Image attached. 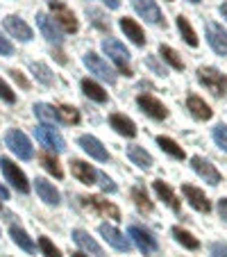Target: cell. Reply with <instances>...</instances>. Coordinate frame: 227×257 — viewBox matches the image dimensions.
Masks as SVG:
<instances>
[{
  "label": "cell",
  "instance_id": "obj_1",
  "mask_svg": "<svg viewBox=\"0 0 227 257\" xmlns=\"http://www.w3.org/2000/svg\"><path fill=\"white\" fill-rule=\"evenodd\" d=\"M198 80L204 89H209V91L213 93V96L222 98L227 93V75L220 71H216V68H209V66L198 68Z\"/></svg>",
  "mask_w": 227,
  "mask_h": 257
},
{
  "label": "cell",
  "instance_id": "obj_2",
  "mask_svg": "<svg viewBox=\"0 0 227 257\" xmlns=\"http://www.w3.org/2000/svg\"><path fill=\"white\" fill-rule=\"evenodd\" d=\"M102 50H105L107 55H109V59L118 66V71L123 73V75H127L130 78L132 75V68L127 66V62H130V53H127V48L121 44V41L116 39H105L102 41Z\"/></svg>",
  "mask_w": 227,
  "mask_h": 257
},
{
  "label": "cell",
  "instance_id": "obj_3",
  "mask_svg": "<svg viewBox=\"0 0 227 257\" xmlns=\"http://www.w3.org/2000/svg\"><path fill=\"white\" fill-rule=\"evenodd\" d=\"M5 141H7V146H10V151L14 153L19 160H32V155H34L32 144H30V139L21 130H10Z\"/></svg>",
  "mask_w": 227,
  "mask_h": 257
},
{
  "label": "cell",
  "instance_id": "obj_4",
  "mask_svg": "<svg viewBox=\"0 0 227 257\" xmlns=\"http://www.w3.org/2000/svg\"><path fill=\"white\" fill-rule=\"evenodd\" d=\"M34 135H37V141H41V146H46L48 151H55V153H62L66 151V144H64V137L59 135L55 127L50 125H39L34 127Z\"/></svg>",
  "mask_w": 227,
  "mask_h": 257
},
{
  "label": "cell",
  "instance_id": "obj_5",
  "mask_svg": "<svg viewBox=\"0 0 227 257\" xmlns=\"http://www.w3.org/2000/svg\"><path fill=\"white\" fill-rule=\"evenodd\" d=\"M0 169H3V173H5L7 182H12V185H14L21 194H28V191H30V182H28V178H25V173L14 164V162L7 160V157H3V160H0Z\"/></svg>",
  "mask_w": 227,
  "mask_h": 257
},
{
  "label": "cell",
  "instance_id": "obj_6",
  "mask_svg": "<svg viewBox=\"0 0 227 257\" xmlns=\"http://www.w3.org/2000/svg\"><path fill=\"white\" fill-rule=\"evenodd\" d=\"M37 25H39V30L44 32V37L50 41V44H57L59 46L64 41V30L59 28V23L53 19V16L39 12V14H37Z\"/></svg>",
  "mask_w": 227,
  "mask_h": 257
},
{
  "label": "cell",
  "instance_id": "obj_7",
  "mask_svg": "<svg viewBox=\"0 0 227 257\" xmlns=\"http://www.w3.org/2000/svg\"><path fill=\"white\" fill-rule=\"evenodd\" d=\"M136 102H139L141 112L148 114L150 118H155V121H164L166 116H168V109H166L164 105H161L159 100H157L155 96H148V93H141L139 98H136Z\"/></svg>",
  "mask_w": 227,
  "mask_h": 257
},
{
  "label": "cell",
  "instance_id": "obj_8",
  "mask_svg": "<svg viewBox=\"0 0 227 257\" xmlns=\"http://www.w3.org/2000/svg\"><path fill=\"white\" fill-rule=\"evenodd\" d=\"M207 41L211 46L213 53L227 57V30L218 23H209L207 25Z\"/></svg>",
  "mask_w": 227,
  "mask_h": 257
},
{
  "label": "cell",
  "instance_id": "obj_9",
  "mask_svg": "<svg viewBox=\"0 0 227 257\" xmlns=\"http://www.w3.org/2000/svg\"><path fill=\"white\" fill-rule=\"evenodd\" d=\"M132 5H134L136 14H139L141 19H145L148 23H152V25L164 23V16H161V12H159L155 0H132Z\"/></svg>",
  "mask_w": 227,
  "mask_h": 257
},
{
  "label": "cell",
  "instance_id": "obj_10",
  "mask_svg": "<svg viewBox=\"0 0 227 257\" xmlns=\"http://www.w3.org/2000/svg\"><path fill=\"white\" fill-rule=\"evenodd\" d=\"M84 64H87V66L91 68V73H96L100 80H105V82H109V84L116 82V73L111 71L109 64L102 62L96 53H87V55H84Z\"/></svg>",
  "mask_w": 227,
  "mask_h": 257
},
{
  "label": "cell",
  "instance_id": "obj_11",
  "mask_svg": "<svg viewBox=\"0 0 227 257\" xmlns=\"http://www.w3.org/2000/svg\"><path fill=\"white\" fill-rule=\"evenodd\" d=\"M100 234L105 237V241L109 243L111 248H116V250H121V252H130V239L125 237L123 232H118L114 225H109V223H102L100 225Z\"/></svg>",
  "mask_w": 227,
  "mask_h": 257
},
{
  "label": "cell",
  "instance_id": "obj_12",
  "mask_svg": "<svg viewBox=\"0 0 227 257\" xmlns=\"http://www.w3.org/2000/svg\"><path fill=\"white\" fill-rule=\"evenodd\" d=\"M130 237H132V241L139 246V250L145 252V255L157 250V239L152 237L148 230L141 228V225H130Z\"/></svg>",
  "mask_w": 227,
  "mask_h": 257
},
{
  "label": "cell",
  "instance_id": "obj_13",
  "mask_svg": "<svg viewBox=\"0 0 227 257\" xmlns=\"http://www.w3.org/2000/svg\"><path fill=\"white\" fill-rule=\"evenodd\" d=\"M50 7H53V19L57 21L59 28H62L64 32H78V19H75V14H73L64 3H59V5H50Z\"/></svg>",
  "mask_w": 227,
  "mask_h": 257
},
{
  "label": "cell",
  "instance_id": "obj_14",
  "mask_svg": "<svg viewBox=\"0 0 227 257\" xmlns=\"http://www.w3.org/2000/svg\"><path fill=\"white\" fill-rule=\"evenodd\" d=\"M191 166H193V171L207 182V185H218V182H220V173H218V169L213 164H209L207 160L193 157V160H191Z\"/></svg>",
  "mask_w": 227,
  "mask_h": 257
},
{
  "label": "cell",
  "instance_id": "obj_15",
  "mask_svg": "<svg viewBox=\"0 0 227 257\" xmlns=\"http://www.w3.org/2000/svg\"><path fill=\"white\" fill-rule=\"evenodd\" d=\"M71 171H73V175L82 182V185H96L98 171L93 169L91 164H87V162H82V160H73L71 162Z\"/></svg>",
  "mask_w": 227,
  "mask_h": 257
},
{
  "label": "cell",
  "instance_id": "obj_16",
  "mask_svg": "<svg viewBox=\"0 0 227 257\" xmlns=\"http://www.w3.org/2000/svg\"><path fill=\"white\" fill-rule=\"evenodd\" d=\"M5 30L12 34V37H16L19 41H30L32 39V30H30V25L25 23V21H21L19 16H7L5 19Z\"/></svg>",
  "mask_w": 227,
  "mask_h": 257
},
{
  "label": "cell",
  "instance_id": "obj_17",
  "mask_svg": "<svg viewBox=\"0 0 227 257\" xmlns=\"http://www.w3.org/2000/svg\"><path fill=\"white\" fill-rule=\"evenodd\" d=\"M182 194L186 196L188 205H191L193 209H198V212H204V214H207L209 209H211V203L207 200V196H204L200 189H195V187L184 185V187H182Z\"/></svg>",
  "mask_w": 227,
  "mask_h": 257
},
{
  "label": "cell",
  "instance_id": "obj_18",
  "mask_svg": "<svg viewBox=\"0 0 227 257\" xmlns=\"http://www.w3.org/2000/svg\"><path fill=\"white\" fill-rule=\"evenodd\" d=\"M73 239L82 250H87L91 257H105V250L98 246L96 239H91V234L84 232V230H73Z\"/></svg>",
  "mask_w": 227,
  "mask_h": 257
},
{
  "label": "cell",
  "instance_id": "obj_19",
  "mask_svg": "<svg viewBox=\"0 0 227 257\" xmlns=\"http://www.w3.org/2000/svg\"><path fill=\"white\" fill-rule=\"evenodd\" d=\"M80 146H82L84 153H89L93 160H98V162H107V160H109V153L105 151V146H102L96 137H91V135L80 137Z\"/></svg>",
  "mask_w": 227,
  "mask_h": 257
},
{
  "label": "cell",
  "instance_id": "obj_20",
  "mask_svg": "<svg viewBox=\"0 0 227 257\" xmlns=\"http://www.w3.org/2000/svg\"><path fill=\"white\" fill-rule=\"evenodd\" d=\"M82 200L89 205V207H93L96 212H100V214H105V216L114 218V221H118V218H121V212H118V207H116V205H111L109 200H102V198H98V196L82 198Z\"/></svg>",
  "mask_w": 227,
  "mask_h": 257
},
{
  "label": "cell",
  "instance_id": "obj_21",
  "mask_svg": "<svg viewBox=\"0 0 227 257\" xmlns=\"http://www.w3.org/2000/svg\"><path fill=\"white\" fill-rule=\"evenodd\" d=\"M186 107H188V112H191V116L198 118V121H209V118H211V109H209V105L202 100V98L188 96Z\"/></svg>",
  "mask_w": 227,
  "mask_h": 257
},
{
  "label": "cell",
  "instance_id": "obj_22",
  "mask_svg": "<svg viewBox=\"0 0 227 257\" xmlns=\"http://www.w3.org/2000/svg\"><path fill=\"white\" fill-rule=\"evenodd\" d=\"M34 187H37V194L41 196V200H46L48 205H59V191L55 189V185H50L48 180L37 178Z\"/></svg>",
  "mask_w": 227,
  "mask_h": 257
},
{
  "label": "cell",
  "instance_id": "obj_23",
  "mask_svg": "<svg viewBox=\"0 0 227 257\" xmlns=\"http://www.w3.org/2000/svg\"><path fill=\"white\" fill-rule=\"evenodd\" d=\"M109 125L123 137H134L136 135V125L123 114H111L109 116Z\"/></svg>",
  "mask_w": 227,
  "mask_h": 257
},
{
  "label": "cell",
  "instance_id": "obj_24",
  "mask_svg": "<svg viewBox=\"0 0 227 257\" xmlns=\"http://www.w3.org/2000/svg\"><path fill=\"white\" fill-rule=\"evenodd\" d=\"M121 30L127 34V39H130L132 44H136V46H145L143 30H141L132 19H127V16H125V19H121Z\"/></svg>",
  "mask_w": 227,
  "mask_h": 257
},
{
  "label": "cell",
  "instance_id": "obj_25",
  "mask_svg": "<svg viewBox=\"0 0 227 257\" xmlns=\"http://www.w3.org/2000/svg\"><path fill=\"white\" fill-rule=\"evenodd\" d=\"M155 191H157V196H159L161 200H164L166 205H168L170 209H173V212H179V200H177V196L173 194V189H170L168 185H164V182H161V180H157L155 185Z\"/></svg>",
  "mask_w": 227,
  "mask_h": 257
},
{
  "label": "cell",
  "instance_id": "obj_26",
  "mask_svg": "<svg viewBox=\"0 0 227 257\" xmlns=\"http://www.w3.org/2000/svg\"><path fill=\"white\" fill-rule=\"evenodd\" d=\"M127 157L132 160V164H136L139 169H150L152 166V157L145 153V148L141 146H127Z\"/></svg>",
  "mask_w": 227,
  "mask_h": 257
},
{
  "label": "cell",
  "instance_id": "obj_27",
  "mask_svg": "<svg viewBox=\"0 0 227 257\" xmlns=\"http://www.w3.org/2000/svg\"><path fill=\"white\" fill-rule=\"evenodd\" d=\"M34 114H37L44 123H62L57 107L46 105V102H37V105H34Z\"/></svg>",
  "mask_w": 227,
  "mask_h": 257
},
{
  "label": "cell",
  "instance_id": "obj_28",
  "mask_svg": "<svg viewBox=\"0 0 227 257\" xmlns=\"http://www.w3.org/2000/svg\"><path fill=\"white\" fill-rule=\"evenodd\" d=\"M82 91H84V96L91 98V100H96V102H105L107 100L105 89H102L100 84H96L93 80H82Z\"/></svg>",
  "mask_w": 227,
  "mask_h": 257
},
{
  "label": "cell",
  "instance_id": "obj_29",
  "mask_svg": "<svg viewBox=\"0 0 227 257\" xmlns=\"http://www.w3.org/2000/svg\"><path fill=\"white\" fill-rule=\"evenodd\" d=\"M157 144H159L161 151L168 153V155L175 157V160H184V157H186V153L182 151V146H177L173 139H168V137H157Z\"/></svg>",
  "mask_w": 227,
  "mask_h": 257
},
{
  "label": "cell",
  "instance_id": "obj_30",
  "mask_svg": "<svg viewBox=\"0 0 227 257\" xmlns=\"http://www.w3.org/2000/svg\"><path fill=\"white\" fill-rule=\"evenodd\" d=\"M177 30H179V34H182V39L186 41L191 48L198 46V37H195V32H193V28H191V23H188V19L177 16Z\"/></svg>",
  "mask_w": 227,
  "mask_h": 257
},
{
  "label": "cell",
  "instance_id": "obj_31",
  "mask_svg": "<svg viewBox=\"0 0 227 257\" xmlns=\"http://www.w3.org/2000/svg\"><path fill=\"white\" fill-rule=\"evenodd\" d=\"M10 234H12V239H14V243H19V246L23 248V250L34 252V241L28 237V232H25V230H21L19 225H12Z\"/></svg>",
  "mask_w": 227,
  "mask_h": 257
},
{
  "label": "cell",
  "instance_id": "obj_32",
  "mask_svg": "<svg viewBox=\"0 0 227 257\" xmlns=\"http://www.w3.org/2000/svg\"><path fill=\"white\" fill-rule=\"evenodd\" d=\"M173 237L177 239V243H182V246H184V248H188V250H195V248L200 246L198 239H195L191 232L182 230V228H173Z\"/></svg>",
  "mask_w": 227,
  "mask_h": 257
},
{
  "label": "cell",
  "instance_id": "obj_33",
  "mask_svg": "<svg viewBox=\"0 0 227 257\" xmlns=\"http://www.w3.org/2000/svg\"><path fill=\"white\" fill-rule=\"evenodd\" d=\"M159 55H161V59H166V62H168L170 66L175 68V71H182V68H184L182 57H179V55L175 53L170 46H164V44H161V46H159Z\"/></svg>",
  "mask_w": 227,
  "mask_h": 257
},
{
  "label": "cell",
  "instance_id": "obj_34",
  "mask_svg": "<svg viewBox=\"0 0 227 257\" xmlns=\"http://www.w3.org/2000/svg\"><path fill=\"white\" fill-rule=\"evenodd\" d=\"M30 68H32V73L37 75V80H39L41 84H53V73H50V68L46 66V64L32 62L30 64Z\"/></svg>",
  "mask_w": 227,
  "mask_h": 257
},
{
  "label": "cell",
  "instance_id": "obj_35",
  "mask_svg": "<svg viewBox=\"0 0 227 257\" xmlns=\"http://www.w3.org/2000/svg\"><path fill=\"white\" fill-rule=\"evenodd\" d=\"M132 198H134L136 207H139L141 212H152V203H150L148 194H145L141 187H134V189H132Z\"/></svg>",
  "mask_w": 227,
  "mask_h": 257
},
{
  "label": "cell",
  "instance_id": "obj_36",
  "mask_svg": "<svg viewBox=\"0 0 227 257\" xmlns=\"http://www.w3.org/2000/svg\"><path fill=\"white\" fill-rule=\"evenodd\" d=\"M59 112V118H62V123H68V125H75V123H80V114L75 107H68V105H62L57 107Z\"/></svg>",
  "mask_w": 227,
  "mask_h": 257
},
{
  "label": "cell",
  "instance_id": "obj_37",
  "mask_svg": "<svg viewBox=\"0 0 227 257\" xmlns=\"http://www.w3.org/2000/svg\"><path fill=\"white\" fill-rule=\"evenodd\" d=\"M41 164H44V169L48 171V173H53L55 178H62V166H59V162L55 160L50 153H41Z\"/></svg>",
  "mask_w": 227,
  "mask_h": 257
},
{
  "label": "cell",
  "instance_id": "obj_38",
  "mask_svg": "<svg viewBox=\"0 0 227 257\" xmlns=\"http://www.w3.org/2000/svg\"><path fill=\"white\" fill-rule=\"evenodd\" d=\"M87 16H89V21H91L93 25H96V28H100L102 32H107V30H109V21L105 19V14H102L100 10H87Z\"/></svg>",
  "mask_w": 227,
  "mask_h": 257
},
{
  "label": "cell",
  "instance_id": "obj_39",
  "mask_svg": "<svg viewBox=\"0 0 227 257\" xmlns=\"http://www.w3.org/2000/svg\"><path fill=\"white\" fill-rule=\"evenodd\" d=\"M39 248H41V252H44L46 257H62V252L53 246V241H50L48 237H41L39 239Z\"/></svg>",
  "mask_w": 227,
  "mask_h": 257
},
{
  "label": "cell",
  "instance_id": "obj_40",
  "mask_svg": "<svg viewBox=\"0 0 227 257\" xmlns=\"http://www.w3.org/2000/svg\"><path fill=\"white\" fill-rule=\"evenodd\" d=\"M213 141L227 153V125H216L213 127Z\"/></svg>",
  "mask_w": 227,
  "mask_h": 257
},
{
  "label": "cell",
  "instance_id": "obj_41",
  "mask_svg": "<svg viewBox=\"0 0 227 257\" xmlns=\"http://www.w3.org/2000/svg\"><path fill=\"white\" fill-rule=\"evenodd\" d=\"M0 98H3L5 102H10V105H12V102H16V93L7 87L5 80H0Z\"/></svg>",
  "mask_w": 227,
  "mask_h": 257
},
{
  "label": "cell",
  "instance_id": "obj_42",
  "mask_svg": "<svg viewBox=\"0 0 227 257\" xmlns=\"http://www.w3.org/2000/svg\"><path fill=\"white\" fill-rule=\"evenodd\" d=\"M98 180H100L102 191H109V194H114V191H116V185H114V182H111L105 173H100V171H98Z\"/></svg>",
  "mask_w": 227,
  "mask_h": 257
},
{
  "label": "cell",
  "instance_id": "obj_43",
  "mask_svg": "<svg viewBox=\"0 0 227 257\" xmlns=\"http://www.w3.org/2000/svg\"><path fill=\"white\" fill-rule=\"evenodd\" d=\"M0 55H5V57H10V55H14V46L10 44V41L0 34Z\"/></svg>",
  "mask_w": 227,
  "mask_h": 257
},
{
  "label": "cell",
  "instance_id": "obj_44",
  "mask_svg": "<svg viewBox=\"0 0 227 257\" xmlns=\"http://www.w3.org/2000/svg\"><path fill=\"white\" fill-rule=\"evenodd\" d=\"M211 257H227V243H211Z\"/></svg>",
  "mask_w": 227,
  "mask_h": 257
},
{
  "label": "cell",
  "instance_id": "obj_45",
  "mask_svg": "<svg viewBox=\"0 0 227 257\" xmlns=\"http://www.w3.org/2000/svg\"><path fill=\"white\" fill-rule=\"evenodd\" d=\"M10 73H12V78H14V82H19V84H21V87H23V89H28V87H30V82H28V80L23 78V73H21L19 68H12Z\"/></svg>",
  "mask_w": 227,
  "mask_h": 257
},
{
  "label": "cell",
  "instance_id": "obj_46",
  "mask_svg": "<svg viewBox=\"0 0 227 257\" xmlns=\"http://www.w3.org/2000/svg\"><path fill=\"white\" fill-rule=\"evenodd\" d=\"M218 214H220V218L227 223V198H220V200H218Z\"/></svg>",
  "mask_w": 227,
  "mask_h": 257
},
{
  "label": "cell",
  "instance_id": "obj_47",
  "mask_svg": "<svg viewBox=\"0 0 227 257\" xmlns=\"http://www.w3.org/2000/svg\"><path fill=\"white\" fill-rule=\"evenodd\" d=\"M102 3H105L109 10H118V7H121V0H102Z\"/></svg>",
  "mask_w": 227,
  "mask_h": 257
},
{
  "label": "cell",
  "instance_id": "obj_48",
  "mask_svg": "<svg viewBox=\"0 0 227 257\" xmlns=\"http://www.w3.org/2000/svg\"><path fill=\"white\" fill-rule=\"evenodd\" d=\"M53 55H57V62H59V64H66V57H64V53H62V50H55Z\"/></svg>",
  "mask_w": 227,
  "mask_h": 257
},
{
  "label": "cell",
  "instance_id": "obj_49",
  "mask_svg": "<svg viewBox=\"0 0 227 257\" xmlns=\"http://www.w3.org/2000/svg\"><path fill=\"white\" fill-rule=\"evenodd\" d=\"M0 198H5V200L10 198V191H7V189H5V187H3V185H0Z\"/></svg>",
  "mask_w": 227,
  "mask_h": 257
},
{
  "label": "cell",
  "instance_id": "obj_50",
  "mask_svg": "<svg viewBox=\"0 0 227 257\" xmlns=\"http://www.w3.org/2000/svg\"><path fill=\"white\" fill-rule=\"evenodd\" d=\"M220 14H222V19L227 21V3H222V5H220Z\"/></svg>",
  "mask_w": 227,
  "mask_h": 257
},
{
  "label": "cell",
  "instance_id": "obj_51",
  "mask_svg": "<svg viewBox=\"0 0 227 257\" xmlns=\"http://www.w3.org/2000/svg\"><path fill=\"white\" fill-rule=\"evenodd\" d=\"M50 5H59V3H62V0H48Z\"/></svg>",
  "mask_w": 227,
  "mask_h": 257
},
{
  "label": "cell",
  "instance_id": "obj_52",
  "mask_svg": "<svg viewBox=\"0 0 227 257\" xmlns=\"http://www.w3.org/2000/svg\"><path fill=\"white\" fill-rule=\"evenodd\" d=\"M73 257H87V255H82V252H75V255H73Z\"/></svg>",
  "mask_w": 227,
  "mask_h": 257
},
{
  "label": "cell",
  "instance_id": "obj_53",
  "mask_svg": "<svg viewBox=\"0 0 227 257\" xmlns=\"http://www.w3.org/2000/svg\"><path fill=\"white\" fill-rule=\"evenodd\" d=\"M188 3H200V0H188Z\"/></svg>",
  "mask_w": 227,
  "mask_h": 257
},
{
  "label": "cell",
  "instance_id": "obj_54",
  "mask_svg": "<svg viewBox=\"0 0 227 257\" xmlns=\"http://www.w3.org/2000/svg\"><path fill=\"white\" fill-rule=\"evenodd\" d=\"M168 3H170V0H168Z\"/></svg>",
  "mask_w": 227,
  "mask_h": 257
}]
</instances>
